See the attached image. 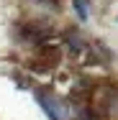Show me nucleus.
<instances>
[{
    "label": "nucleus",
    "mask_w": 118,
    "mask_h": 120,
    "mask_svg": "<svg viewBox=\"0 0 118 120\" xmlns=\"http://www.w3.org/2000/svg\"><path fill=\"white\" fill-rule=\"evenodd\" d=\"M36 100L41 102V107H44V112H46L51 120H64L67 118V107L57 100V97H49V95H36Z\"/></svg>",
    "instance_id": "obj_1"
},
{
    "label": "nucleus",
    "mask_w": 118,
    "mask_h": 120,
    "mask_svg": "<svg viewBox=\"0 0 118 120\" xmlns=\"http://www.w3.org/2000/svg\"><path fill=\"white\" fill-rule=\"evenodd\" d=\"M74 8H77L80 18L85 21V18H87V0H74Z\"/></svg>",
    "instance_id": "obj_2"
}]
</instances>
